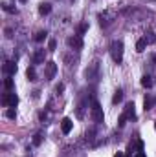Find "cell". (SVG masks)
Masks as SVG:
<instances>
[{"mask_svg":"<svg viewBox=\"0 0 156 157\" xmlns=\"http://www.w3.org/2000/svg\"><path fill=\"white\" fill-rule=\"evenodd\" d=\"M72 128H74V122H72L70 117H64L63 121H61V130H63V133H70Z\"/></svg>","mask_w":156,"mask_h":157,"instance_id":"obj_6","label":"cell"},{"mask_svg":"<svg viewBox=\"0 0 156 157\" xmlns=\"http://www.w3.org/2000/svg\"><path fill=\"white\" fill-rule=\"evenodd\" d=\"M121 101H123V90H117L112 97V104H119Z\"/></svg>","mask_w":156,"mask_h":157,"instance_id":"obj_13","label":"cell"},{"mask_svg":"<svg viewBox=\"0 0 156 157\" xmlns=\"http://www.w3.org/2000/svg\"><path fill=\"white\" fill-rule=\"evenodd\" d=\"M86 31H88V24H81V26L77 28V35L79 37H81L83 33H86Z\"/></svg>","mask_w":156,"mask_h":157,"instance_id":"obj_20","label":"cell"},{"mask_svg":"<svg viewBox=\"0 0 156 157\" xmlns=\"http://www.w3.org/2000/svg\"><path fill=\"white\" fill-rule=\"evenodd\" d=\"M145 48H147V40L145 39H140L138 42H136V51H138V53H143Z\"/></svg>","mask_w":156,"mask_h":157,"instance_id":"obj_11","label":"cell"},{"mask_svg":"<svg viewBox=\"0 0 156 157\" xmlns=\"http://www.w3.org/2000/svg\"><path fill=\"white\" fill-rule=\"evenodd\" d=\"M50 11H51V4L42 2V4L39 6V13H40V15H50Z\"/></svg>","mask_w":156,"mask_h":157,"instance_id":"obj_10","label":"cell"},{"mask_svg":"<svg viewBox=\"0 0 156 157\" xmlns=\"http://www.w3.org/2000/svg\"><path fill=\"white\" fill-rule=\"evenodd\" d=\"M55 48H57V42L51 39L50 42H48V49H50V51H55Z\"/></svg>","mask_w":156,"mask_h":157,"instance_id":"obj_22","label":"cell"},{"mask_svg":"<svg viewBox=\"0 0 156 157\" xmlns=\"http://www.w3.org/2000/svg\"><path fill=\"white\" fill-rule=\"evenodd\" d=\"M55 73H57V64H55L53 60L46 62V64H44V77L48 78V80H51V78L55 77Z\"/></svg>","mask_w":156,"mask_h":157,"instance_id":"obj_4","label":"cell"},{"mask_svg":"<svg viewBox=\"0 0 156 157\" xmlns=\"http://www.w3.org/2000/svg\"><path fill=\"white\" fill-rule=\"evenodd\" d=\"M153 62H156V53L153 55Z\"/></svg>","mask_w":156,"mask_h":157,"instance_id":"obj_28","label":"cell"},{"mask_svg":"<svg viewBox=\"0 0 156 157\" xmlns=\"http://www.w3.org/2000/svg\"><path fill=\"white\" fill-rule=\"evenodd\" d=\"M123 115H125L127 119H136V106H134V102H129V104L125 106Z\"/></svg>","mask_w":156,"mask_h":157,"instance_id":"obj_7","label":"cell"},{"mask_svg":"<svg viewBox=\"0 0 156 157\" xmlns=\"http://www.w3.org/2000/svg\"><path fill=\"white\" fill-rule=\"evenodd\" d=\"M125 157H130V155H125Z\"/></svg>","mask_w":156,"mask_h":157,"instance_id":"obj_31","label":"cell"},{"mask_svg":"<svg viewBox=\"0 0 156 157\" xmlns=\"http://www.w3.org/2000/svg\"><path fill=\"white\" fill-rule=\"evenodd\" d=\"M31 60H33V64H42V62H44V49H37V51L33 53Z\"/></svg>","mask_w":156,"mask_h":157,"instance_id":"obj_9","label":"cell"},{"mask_svg":"<svg viewBox=\"0 0 156 157\" xmlns=\"http://www.w3.org/2000/svg\"><path fill=\"white\" fill-rule=\"evenodd\" d=\"M2 71L9 77V75H15L17 73V64L15 62H11V60H7V62H4V66H2Z\"/></svg>","mask_w":156,"mask_h":157,"instance_id":"obj_5","label":"cell"},{"mask_svg":"<svg viewBox=\"0 0 156 157\" xmlns=\"http://www.w3.org/2000/svg\"><path fill=\"white\" fill-rule=\"evenodd\" d=\"M92 119L96 122H103V108L99 106L97 101H92Z\"/></svg>","mask_w":156,"mask_h":157,"instance_id":"obj_3","label":"cell"},{"mask_svg":"<svg viewBox=\"0 0 156 157\" xmlns=\"http://www.w3.org/2000/svg\"><path fill=\"white\" fill-rule=\"evenodd\" d=\"M4 88H6V90H7V91H11V90H13V78H6V80H4Z\"/></svg>","mask_w":156,"mask_h":157,"instance_id":"obj_17","label":"cell"},{"mask_svg":"<svg viewBox=\"0 0 156 157\" xmlns=\"http://www.w3.org/2000/svg\"><path fill=\"white\" fill-rule=\"evenodd\" d=\"M20 2H26V0H20Z\"/></svg>","mask_w":156,"mask_h":157,"instance_id":"obj_30","label":"cell"},{"mask_svg":"<svg viewBox=\"0 0 156 157\" xmlns=\"http://www.w3.org/2000/svg\"><path fill=\"white\" fill-rule=\"evenodd\" d=\"M110 57H112V60L117 62V64L123 60V42L121 40H114L110 44Z\"/></svg>","mask_w":156,"mask_h":157,"instance_id":"obj_1","label":"cell"},{"mask_svg":"<svg viewBox=\"0 0 156 157\" xmlns=\"http://www.w3.org/2000/svg\"><path fill=\"white\" fill-rule=\"evenodd\" d=\"M2 104H4V106H9V108H15V106L18 104V97H17L15 93L7 91V93H4V97H2Z\"/></svg>","mask_w":156,"mask_h":157,"instance_id":"obj_2","label":"cell"},{"mask_svg":"<svg viewBox=\"0 0 156 157\" xmlns=\"http://www.w3.org/2000/svg\"><path fill=\"white\" fill-rule=\"evenodd\" d=\"M26 77L30 78V80H37V71H35V68H33V66L26 70Z\"/></svg>","mask_w":156,"mask_h":157,"instance_id":"obj_14","label":"cell"},{"mask_svg":"<svg viewBox=\"0 0 156 157\" xmlns=\"http://www.w3.org/2000/svg\"><path fill=\"white\" fill-rule=\"evenodd\" d=\"M46 37H48V33H46V31H39V33L35 35V40H37V42H42Z\"/></svg>","mask_w":156,"mask_h":157,"instance_id":"obj_21","label":"cell"},{"mask_svg":"<svg viewBox=\"0 0 156 157\" xmlns=\"http://www.w3.org/2000/svg\"><path fill=\"white\" fill-rule=\"evenodd\" d=\"M40 143H42V137H40L39 133H37V135H35V137H33V144H35V146H39Z\"/></svg>","mask_w":156,"mask_h":157,"instance_id":"obj_23","label":"cell"},{"mask_svg":"<svg viewBox=\"0 0 156 157\" xmlns=\"http://www.w3.org/2000/svg\"><path fill=\"white\" fill-rule=\"evenodd\" d=\"M125 122H127V117H125V115L121 113V115H119V122H117V124H119V126L123 128V126H125Z\"/></svg>","mask_w":156,"mask_h":157,"instance_id":"obj_24","label":"cell"},{"mask_svg":"<svg viewBox=\"0 0 156 157\" xmlns=\"http://www.w3.org/2000/svg\"><path fill=\"white\" fill-rule=\"evenodd\" d=\"M153 102H154V101H153L151 97H145V101H143V110H145V112H147V110H151Z\"/></svg>","mask_w":156,"mask_h":157,"instance_id":"obj_16","label":"cell"},{"mask_svg":"<svg viewBox=\"0 0 156 157\" xmlns=\"http://www.w3.org/2000/svg\"><path fill=\"white\" fill-rule=\"evenodd\" d=\"M68 46H70V48H74V49H81V48H83V39H81L79 35L70 37V39H68Z\"/></svg>","mask_w":156,"mask_h":157,"instance_id":"obj_8","label":"cell"},{"mask_svg":"<svg viewBox=\"0 0 156 157\" xmlns=\"http://www.w3.org/2000/svg\"><path fill=\"white\" fill-rule=\"evenodd\" d=\"M2 9H4V11H7V13H17V9H15L11 4H7V2H4V4H2Z\"/></svg>","mask_w":156,"mask_h":157,"instance_id":"obj_15","label":"cell"},{"mask_svg":"<svg viewBox=\"0 0 156 157\" xmlns=\"http://www.w3.org/2000/svg\"><path fill=\"white\" fill-rule=\"evenodd\" d=\"M6 117H7V119H15V117H17L15 108H7V110H6Z\"/></svg>","mask_w":156,"mask_h":157,"instance_id":"obj_18","label":"cell"},{"mask_svg":"<svg viewBox=\"0 0 156 157\" xmlns=\"http://www.w3.org/2000/svg\"><path fill=\"white\" fill-rule=\"evenodd\" d=\"M154 130H156V121H154Z\"/></svg>","mask_w":156,"mask_h":157,"instance_id":"obj_29","label":"cell"},{"mask_svg":"<svg viewBox=\"0 0 156 157\" xmlns=\"http://www.w3.org/2000/svg\"><path fill=\"white\" fill-rule=\"evenodd\" d=\"M142 86L143 88H153V77L151 75H143L142 77Z\"/></svg>","mask_w":156,"mask_h":157,"instance_id":"obj_12","label":"cell"},{"mask_svg":"<svg viewBox=\"0 0 156 157\" xmlns=\"http://www.w3.org/2000/svg\"><path fill=\"white\" fill-rule=\"evenodd\" d=\"M114 157H123V154H121V152H117V154H116Z\"/></svg>","mask_w":156,"mask_h":157,"instance_id":"obj_27","label":"cell"},{"mask_svg":"<svg viewBox=\"0 0 156 157\" xmlns=\"http://www.w3.org/2000/svg\"><path fill=\"white\" fill-rule=\"evenodd\" d=\"M55 90H57V93H61V91H64V84H59V86H57Z\"/></svg>","mask_w":156,"mask_h":157,"instance_id":"obj_25","label":"cell"},{"mask_svg":"<svg viewBox=\"0 0 156 157\" xmlns=\"http://www.w3.org/2000/svg\"><path fill=\"white\" fill-rule=\"evenodd\" d=\"M134 157H147V155H145L143 152H138V154H136V155H134Z\"/></svg>","mask_w":156,"mask_h":157,"instance_id":"obj_26","label":"cell"},{"mask_svg":"<svg viewBox=\"0 0 156 157\" xmlns=\"http://www.w3.org/2000/svg\"><path fill=\"white\" fill-rule=\"evenodd\" d=\"M145 40H147V44H154V42H156L154 33H153V31H149V33H147V37H145Z\"/></svg>","mask_w":156,"mask_h":157,"instance_id":"obj_19","label":"cell"}]
</instances>
